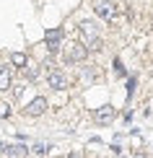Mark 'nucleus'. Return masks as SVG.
<instances>
[{"label": "nucleus", "instance_id": "nucleus-1", "mask_svg": "<svg viewBox=\"0 0 153 158\" xmlns=\"http://www.w3.org/2000/svg\"><path fill=\"white\" fill-rule=\"evenodd\" d=\"M81 34L88 42V49H101V36H99V29L94 21H83L81 23Z\"/></svg>", "mask_w": 153, "mask_h": 158}, {"label": "nucleus", "instance_id": "nucleus-2", "mask_svg": "<svg viewBox=\"0 0 153 158\" xmlns=\"http://www.w3.org/2000/svg\"><path fill=\"white\" fill-rule=\"evenodd\" d=\"M86 55H88V49H86L83 44H68V47H65V60L81 62V60H86Z\"/></svg>", "mask_w": 153, "mask_h": 158}, {"label": "nucleus", "instance_id": "nucleus-3", "mask_svg": "<svg viewBox=\"0 0 153 158\" xmlns=\"http://www.w3.org/2000/svg\"><path fill=\"white\" fill-rule=\"evenodd\" d=\"M44 109H47V98L44 96H36V98H31V101L26 104V114L29 117H39Z\"/></svg>", "mask_w": 153, "mask_h": 158}, {"label": "nucleus", "instance_id": "nucleus-4", "mask_svg": "<svg viewBox=\"0 0 153 158\" xmlns=\"http://www.w3.org/2000/svg\"><path fill=\"white\" fill-rule=\"evenodd\" d=\"M47 85L55 88V91H65L68 81H65V75L60 73V70H49V73H47Z\"/></svg>", "mask_w": 153, "mask_h": 158}, {"label": "nucleus", "instance_id": "nucleus-5", "mask_svg": "<svg viewBox=\"0 0 153 158\" xmlns=\"http://www.w3.org/2000/svg\"><path fill=\"white\" fill-rule=\"evenodd\" d=\"M94 10H96V16H101V18H104V21H112V18H114V5L106 3V0L96 3V5H94Z\"/></svg>", "mask_w": 153, "mask_h": 158}, {"label": "nucleus", "instance_id": "nucleus-6", "mask_svg": "<svg viewBox=\"0 0 153 158\" xmlns=\"http://www.w3.org/2000/svg\"><path fill=\"white\" fill-rule=\"evenodd\" d=\"M60 39H62V29H49L47 31V49L49 52L60 49Z\"/></svg>", "mask_w": 153, "mask_h": 158}, {"label": "nucleus", "instance_id": "nucleus-7", "mask_svg": "<svg viewBox=\"0 0 153 158\" xmlns=\"http://www.w3.org/2000/svg\"><path fill=\"white\" fill-rule=\"evenodd\" d=\"M94 119H96L99 124H109L112 119H114V109H112V106H101V109H96Z\"/></svg>", "mask_w": 153, "mask_h": 158}, {"label": "nucleus", "instance_id": "nucleus-8", "mask_svg": "<svg viewBox=\"0 0 153 158\" xmlns=\"http://www.w3.org/2000/svg\"><path fill=\"white\" fill-rule=\"evenodd\" d=\"M11 88V70H0V94H5V91Z\"/></svg>", "mask_w": 153, "mask_h": 158}, {"label": "nucleus", "instance_id": "nucleus-9", "mask_svg": "<svg viewBox=\"0 0 153 158\" xmlns=\"http://www.w3.org/2000/svg\"><path fill=\"white\" fill-rule=\"evenodd\" d=\"M5 156H8V158H23L26 156V148L23 145H11V148H5Z\"/></svg>", "mask_w": 153, "mask_h": 158}, {"label": "nucleus", "instance_id": "nucleus-10", "mask_svg": "<svg viewBox=\"0 0 153 158\" xmlns=\"http://www.w3.org/2000/svg\"><path fill=\"white\" fill-rule=\"evenodd\" d=\"M11 62L16 65V68H23V65H26V55H23V52H13V55H11Z\"/></svg>", "mask_w": 153, "mask_h": 158}, {"label": "nucleus", "instance_id": "nucleus-11", "mask_svg": "<svg viewBox=\"0 0 153 158\" xmlns=\"http://www.w3.org/2000/svg\"><path fill=\"white\" fill-rule=\"evenodd\" d=\"M47 150H49V145H44V143H39V145H34V153H36V156H44Z\"/></svg>", "mask_w": 153, "mask_h": 158}, {"label": "nucleus", "instance_id": "nucleus-12", "mask_svg": "<svg viewBox=\"0 0 153 158\" xmlns=\"http://www.w3.org/2000/svg\"><path fill=\"white\" fill-rule=\"evenodd\" d=\"M11 114V109H8V104H0V117H8Z\"/></svg>", "mask_w": 153, "mask_h": 158}, {"label": "nucleus", "instance_id": "nucleus-13", "mask_svg": "<svg viewBox=\"0 0 153 158\" xmlns=\"http://www.w3.org/2000/svg\"><path fill=\"white\" fill-rule=\"evenodd\" d=\"M68 158H81V156H75V153H73V156H68Z\"/></svg>", "mask_w": 153, "mask_h": 158}]
</instances>
